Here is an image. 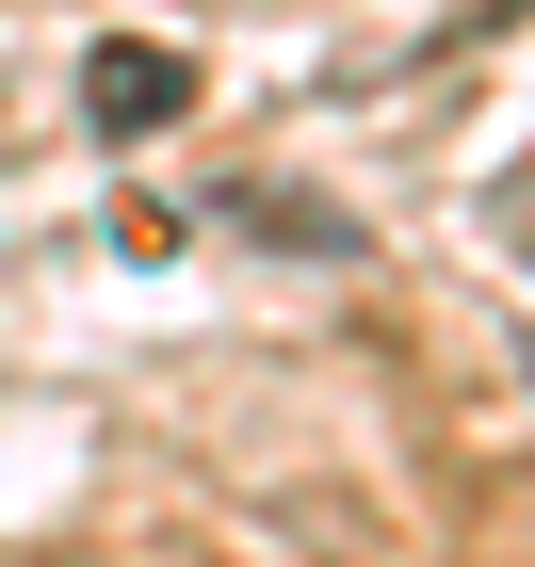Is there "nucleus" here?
Here are the masks:
<instances>
[{"mask_svg":"<svg viewBox=\"0 0 535 567\" xmlns=\"http://www.w3.org/2000/svg\"><path fill=\"white\" fill-rule=\"evenodd\" d=\"M178 114H195V49H163V33H97L82 49V131L97 146H163Z\"/></svg>","mask_w":535,"mask_h":567,"instance_id":"obj_1","label":"nucleus"},{"mask_svg":"<svg viewBox=\"0 0 535 567\" xmlns=\"http://www.w3.org/2000/svg\"><path fill=\"white\" fill-rule=\"evenodd\" d=\"M212 227H260L276 260H357V212L341 195H292V178H212Z\"/></svg>","mask_w":535,"mask_h":567,"instance_id":"obj_2","label":"nucleus"}]
</instances>
